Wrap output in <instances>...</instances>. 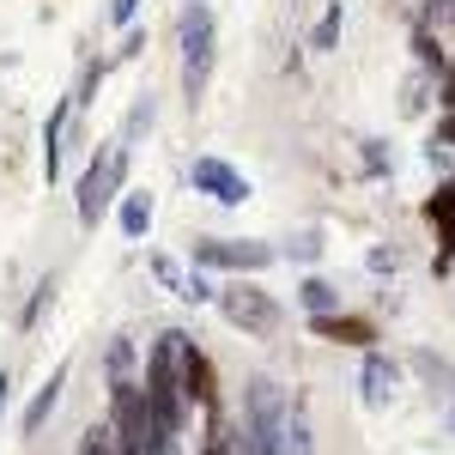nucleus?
<instances>
[{
	"mask_svg": "<svg viewBox=\"0 0 455 455\" xmlns=\"http://www.w3.org/2000/svg\"><path fill=\"white\" fill-rule=\"evenodd\" d=\"M176 79H182V104L201 109L207 104V85H212V68H219V19H212L207 0H182L176 12Z\"/></svg>",
	"mask_w": 455,
	"mask_h": 455,
	"instance_id": "1",
	"label": "nucleus"
},
{
	"mask_svg": "<svg viewBox=\"0 0 455 455\" xmlns=\"http://www.w3.org/2000/svg\"><path fill=\"white\" fill-rule=\"evenodd\" d=\"M182 328H164L152 347H146V377H140V388H146V407H152V419L164 425V431H176L182 437V425H188V395H182Z\"/></svg>",
	"mask_w": 455,
	"mask_h": 455,
	"instance_id": "2",
	"label": "nucleus"
},
{
	"mask_svg": "<svg viewBox=\"0 0 455 455\" xmlns=\"http://www.w3.org/2000/svg\"><path fill=\"white\" fill-rule=\"evenodd\" d=\"M128 164H134V152L122 140L98 146L92 158H85V171H79V188H73V212H79V225L85 231H98L109 219V207L122 201V188H128Z\"/></svg>",
	"mask_w": 455,
	"mask_h": 455,
	"instance_id": "3",
	"label": "nucleus"
},
{
	"mask_svg": "<svg viewBox=\"0 0 455 455\" xmlns=\"http://www.w3.org/2000/svg\"><path fill=\"white\" fill-rule=\"evenodd\" d=\"M212 304H219V315H225L243 340H274L285 328V304L261 280H249V274H231V280L212 291Z\"/></svg>",
	"mask_w": 455,
	"mask_h": 455,
	"instance_id": "4",
	"label": "nucleus"
},
{
	"mask_svg": "<svg viewBox=\"0 0 455 455\" xmlns=\"http://www.w3.org/2000/svg\"><path fill=\"white\" fill-rule=\"evenodd\" d=\"M285 413H291L285 388L274 383V377H249L243 383V437H237V450L243 455H280L285 450Z\"/></svg>",
	"mask_w": 455,
	"mask_h": 455,
	"instance_id": "5",
	"label": "nucleus"
},
{
	"mask_svg": "<svg viewBox=\"0 0 455 455\" xmlns=\"http://www.w3.org/2000/svg\"><path fill=\"white\" fill-rule=\"evenodd\" d=\"M280 261V249L261 243V237H195L188 243V267H207V274H267Z\"/></svg>",
	"mask_w": 455,
	"mask_h": 455,
	"instance_id": "6",
	"label": "nucleus"
},
{
	"mask_svg": "<svg viewBox=\"0 0 455 455\" xmlns=\"http://www.w3.org/2000/svg\"><path fill=\"white\" fill-rule=\"evenodd\" d=\"M188 188L195 195H207V201H219V207H243L249 195V176L237 171V164H225V158H212V152H201V158H188Z\"/></svg>",
	"mask_w": 455,
	"mask_h": 455,
	"instance_id": "7",
	"label": "nucleus"
},
{
	"mask_svg": "<svg viewBox=\"0 0 455 455\" xmlns=\"http://www.w3.org/2000/svg\"><path fill=\"white\" fill-rule=\"evenodd\" d=\"M182 395H188V407H201V413H219L225 401H219V371H212V358L195 340H182Z\"/></svg>",
	"mask_w": 455,
	"mask_h": 455,
	"instance_id": "8",
	"label": "nucleus"
},
{
	"mask_svg": "<svg viewBox=\"0 0 455 455\" xmlns=\"http://www.w3.org/2000/svg\"><path fill=\"white\" fill-rule=\"evenodd\" d=\"M310 334L315 340H334V347H377L383 334H377V322L371 315H358V310H328V315H310Z\"/></svg>",
	"mask_w": 455,
	"mask_h": 455,
	"instance_id": "9",
	"label": "nucleus"
},
{
	"mask_svg": "<svg viewBox=\"0 0 455 455\" xmlns=\"http://www.w3.org/2000/svg\"><path fill=\"white\" fill-rule=\"evenodd\" d=\"M425 219L437 225V274H450V261H455V182H443L425 201Z\"/></svg>",
	"mask_w": 455,
	"mask_h": 455,
	"instance_id": "10",
	"label": "nucleus"
},
{
	"mask_svg": "<svg viewBox=\"0 0 455 455\" xmlns=\"http://www.w3.org/2000/svg\"><path fill=\"white\" fill-rule=\"evenodd\" d=\"M116 219H122V237H128V243H146V237H152V219H158V201H152V188H122V201H116Z\"/></svg>",
	"mask_w": 455,
	"mask_h": 455,
	"instance_id": "11",
	"label": "nucleus"
},
{
	"mask_svg": "<svg viewBox=\"0 0 455 455\" xmlns=\"http://www.w3.org/2000/svg\"><path fill=\"white\" fill-rule=\"evenodd\" d=\"M61 388H68V364H55V371H49V383L31 395V407H25V419H19V431H25V437H43L49 413L61 407Z\"/></svg>",
	"mask_w": 455,
	"mask_h": 455,
	"instance_id": "12",
	"label": "nucleus"
},
{
	"mask_svg": "<svg viewBox=\"0 0 455 455\" xmlns=\"http://www.w3.org/2000/svg\"><path fill=\"white\" fill-rule=\"evenodd\" d=\"M73 116H79V109H73V92H68L61 104L49 109V122H43V176H49V182L61 176V140H68V122H73Z\"/></svg>",
	"mask_w": 455,
	"mask_h": 455,
	"instance_id": "13",
	"label": "nucleus"
},
{
	"mask_svg": "<svg viewBox=\"0 0 455 455\" xmlns=\"http://www.w3.org/2000/svg\"><path fill=\"white\" fill-rule=\"evenodd\" d=\"M395 383H401V364L371 347V352H364V401H388V395H395Z\"/></svg>",
	"mask_w": 455,
	"mask_h": 455,
	"instance_id": "14",
	"label": "nucleus"
},
{
	"mask_svg": "<svg viewBox=\"0 0 455 455\" xmlns=\"http://www.w3.org/2000/svg\"><path fill=\"white\" fill-rule=\"evenodd\" d=\"M298 304L310 315H328V310H340V285H328L322 274H310V280H298Z\"/></svg>",
	"mask_w": 455,
	"mask_h": 455,
	"instance_id": "15",
	"label": "nucleus"
},
{
	"mask_svg": "<svg viewBox=\"0 0 455 455\" xmlns=\"http://www.w3.org/2000/svg\"><path fill=\"white\" fill-rule=\"evenodd\" d=\"M152 128H158V98H152V92H140V98H134V109H128V128H122V146L134 152V140H140V134H152Z\"/></svg>",
	"mask_w": 455,
	"mask_h": 455,
	"instance_id": "16",
	"label": "nucleus"
},
{
	"mask_svg": "<svg viewBox=\"0 0 455 455\" xmlns=\"http://www.w3.org/2000/svg\"><path fill=\"white\" fill-rule=\"evenodd\" d=\"M104 371H109V383H134V340H128V334H109Z\"/></svg>",
	"mask_w": 455,
	"mask_h": 455,
	"instance_id": "17",
	"label": "nucleus"
},
{
	"mask_svg": "<svg viewBox=\"0 0 455 455\" xmlns=\"http://www.w3.org/2000/svg\"><path fill=\"white\" fill-rule=\"evenodd\" d=\"M340 25H347V12H340V0H328V12L315 19V31H310V49H315V55H328V49L340 43Z\"/></svg>",
	"mask_w": 455,
	"mask_h": 455,
	"instance_id": "18",
	"label": "nucleus"
},
{
	"mask_svg": "<svg viewBox=\"0 0 455 455\" xmlns=\"http://www.w3.org/2000/svg\"><path fill=\"white\" fill-rule=\"evenodd\" d=\"M322 249H328V243H322V231L310 225V231H291L280 255H285V261H322Z\"/></svg>",
	"mask_w": 455,
	"mask_h": 455,
	"instance_id": "19",
	"label": "nucleus"
},
{
	"mask_svg": "<svg viewBox=\"0 0 455 455\" xmlns=\"http://www.w3.org/2000/svg\"><path fill=\"white\" fill-rule=\"evenodd\" d=\"M122 443H116V431H109V419L104 425H85V437H79V455H116Z\"/></svg>",
	"mask_w": 455,
	"mask_h": 455,
	"instance_id": "20",
	"label": "nucleus"
},
{
	"mask_svg": "<svg viewBox=\"0 0 455 455\" xmlns=\"http://www.w3.org/2000/svg\"><path fill=\"white\" fill-rule=\"evenodd\" d=\"M146 267H152V274H158V280L171 285V291H182V280H188V274H182V267H176L171 255H146Z\"/></svg>",
	"mask_w": 455,
	"mask_h": 455,
	"instance_id": "21",
	"label": "nucleus"
},
{
	"mask_svg": "<svg viewBox=\"0 0 455 455\" xmlns=\"http://www.w3.org/2000/svg\"><path fill=\"white\" fill-rule=\"evenodd\" d=\"M49 298H55V280H43L31 291V304H25V315H19V328H36V315H43V304H49Z\"/></svg>",
	"mask_w": 455,
	"mask_h": 455,
	"instance_id": "22",
	"label": "nucleus"
},
{
	"mask_svg": "<svg viewBox=\"0 0 455 455\" xmlns=\"http://www.w3.org/2000/svg\"><path fill=\"white\" fill-rule=\"evenodd\" d=\"M140 49H146V31H134V25H128V36H122V49L109 55V68H116V61H134Z\"/></svg>",
	"mask_w": 455,
	"mask_h": 455,
	"instance_id": "23",
	"label": "nucleus"
},
{
	"mask_svg": "<svg viewBox=\"0 0 455 455\" xmlns=\"http://www.w3.org/2000/svg\"><path fill=\"white\" fill-rule=\"evenodd\" d=\"M134 12H140V0H109V25H122V31H128V25H134Z\"/></svg>",
	"mask_w": 455,
	"mask_h": 455,
	"instance_id": "24",
	"label": "nucleus"
},
{
	"mask_svg": "<svg viewBox=\"0 0 455 455\" xmlns=\"http://www.w3.org/2000/svg\"><path fill=\"white\" fill-rule=\"evenodd\" d=\"M437 92H443L437 104H443V109H455V61H450V68H443V73H437Z\"/></svg>",
	"mask_w": 455,
	"mask_h": 455,
	"instance_id": "25",
	"label": "nucleus"
},
{
	"mask_svg": "<svg viewBox=\"0 0 455 455\" xmlns=\"http://www.w3.org/2000/svg\"><path fill=\"white\" fill-rule=\"evenodd\" d=\"M431 146H455V109L437 122V134H431Z\"/></svg>",
	"mask_w": 455,
	"mask_h": 455,
	"instance_id": "26",
	"label": "nucleus"
},
{
	"mask_svg": "<svg viewBox=\"0 0 455 455\" xmlns=\"http://www.w3.org/2000/svg\"><path fill=\"white\" fill-rule=\"evenodd\" d=\"M6 401H12V377L0 371V413H6Z\"/></svg>",
	"mask_w": 455,
	"mask_h": 455,
	"instance_id": "27",
	"label": "nucleus"
},
{
	"mask_svg": "<svg viewBox=\"0 0 455 455\" xmlns=\"http://www.w3.org/2000/svg\"><path fill=\"white\" fill-rule=\"evenodd\" d=\"M116 455H134V450H116Z\"/></svg>",
	"mask_w": 455,
	"mask_h": 455,
	"instance_id": "28",
	"label": "nucleus"
},
{
	"mask_svg": "<svg viewBox=\"0 0 455 455\" xmlns=\"http://www.w3.org/2000/svg\"><path fill=\"white\" fill-rule=\"evenodd\" d=\"M450 12H455V0H450Z\"/></svg>",
	"mask_w": 455,
	"mask_h": 455,
	"instance_id": "29",
	"label": "nucleus"
}]
</instances>
